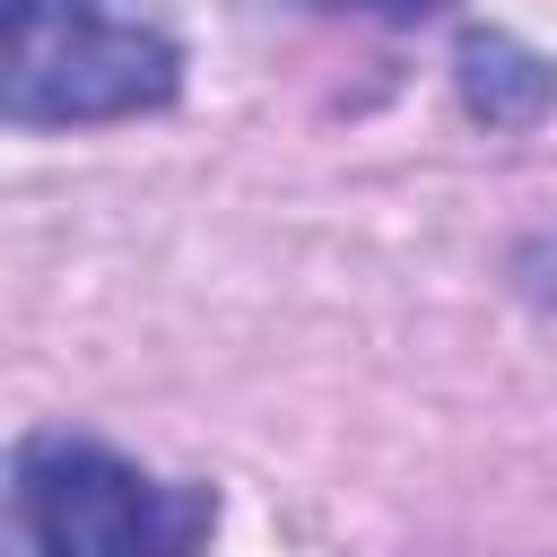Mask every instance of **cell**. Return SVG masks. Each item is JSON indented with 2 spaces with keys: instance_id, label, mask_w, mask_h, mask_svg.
<instances>
[{
  "instance_id": "1",
  "label": "cell",
  "mask_w": 557,
  "mask_h": 557,
  "mask_svg": "<svg viewBox=\"0 0 557 557\" xmlns=\"http://www.w3.org/2000/svg\"><path fill=\"white\" fill-rule=\"evenodd\" d=\"M183 87V52L113 17L96 0H9V52H0V113L17 131H70V122H131L157 113Z\"/></svg>"
},
{
  "instance_id": "2",
  "label": "cell",
  "mask_w": 557,
  "mask_h": 557,
  "mask_svg": "<svg viewBox=\"0 0 557 557\" xmlns=\"http://www.w3.org/2000/svg\"><path fill=\"white\" fill-rule=\"evenodd\" d=\"M17 531L35 557H191L209 531V496L157 487L139 461L87 435L17 444Z\"/></svg>"
},
{
  "instance_id": "3",
  "label": "cell",
  "mask_w": 557,
  "mask_h": 557,
  "mask_svg": "<svg viewBox=\"0 0 557 557\" xmlns=\"http://www.w3.org/2000/svg\"><path fill=\"white\" fill-rule=\"evenodd\" d=\"M453 78H461V104L487 122V131H522L557 104V61H540L531 44L496 35V26H470L461 52H453Z\"/></svg>"
},
{
  "instance_id": "4",
  "label": "cell",
  "mask_w": 557,
  "mask_h": 557,
  "mask_svg": "<svg viewBox=\"0 0 557 557\" xmlns=\"http://www.w3.org/2000/svg\"><path fill=\"white\" fill-rule=\"evenodd\" d=\"M548 270H557V244H548ZM540 296H557V278H540Z\"/></svg>"
}]
</instances>
